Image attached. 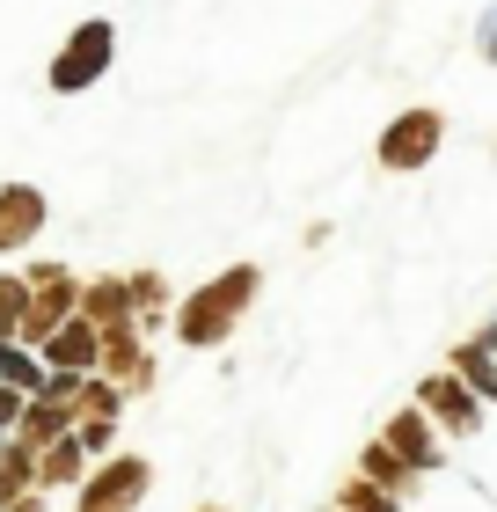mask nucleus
Here are the masks:
<instances>
[{"instance_id":"4468645a","label":"nucleus","mask_w":497,"mask_h":512,"mask_svg":"<svg viewBox=\"0 0 497 512\" xmlns=\"http://www.w3.org/2000/svg\"><path fill=\"white\" fill-rule=\"evenodd\" d=\"M22 308H30V278H22V271H0V337L22 330Z\"/></svg>"},{"instance_id":"39448f33","label":"nucleus","mask_w":497,"mask_h":512,"mask_svg":"<svg viewBox=\"0 0 497 512\" xmlns=\"http://www.w3.org/2000/svg\"><path fill=\"white\" fill-rule=\"evenodd\" d=\"M147 461L125 454V461H103L96 476H81V512H132L139 498H147Z\"/></svg>"},{"instance_id":"423d86ee","label":"nucleus","mask_w":497,"mask_h":512,"mask_svg":"<svg viewBox=\"0 0 497 512\" xmlns=\"http://www.w3.org/2000/svg\"><path fill=\"white\" fill-rule=\"evenodd\" d=\"M37 359H44V374H96L103 366V330L88 315H66L59 330L37 344Z\"/></svg>"},{"instance_id":"f3484780","label":"nucleus","mask_w":497,"mask_h":512,"mask_svg":"<svg viewBox=\"0 0 497 512\" xmlns=\"http://www.w3.org/2000/svg\"><path fill=\"white\" fill-rule=\"evenodd\" d=\"M476 52H483V59H490V66H497V8H490V15H483V30H476Z\"/></svg>"},{"instance_id":"dca6fc26","label":"nucleus","mask_w":497,"mask_h":512,"mask_svg":"<svg viewBox=\"0 0 497 512\" xmlns=\"http://www.w3.org/2000/svg\"><path fill=\"white\" fill-rule=\"evenodd\" d=\"M344 512H388V491H373V483H351V491H344Z\"/></svg>"},{"instance_id":"1a4fd4ad","label":"nucleus","mask_w":497,"mask_h":512,"mask_svg":"<svg viewBox=\"0 0 497 512\" xmlns=\"http://www.w3.org/2000/svg\"><path fill=\"white\" fill-rule=\"evenodd\" d=\"M81 315L96 322V330L132 322V286H125V278H81Z\"/></svg>"},{"instance_id":"f257e3e1","label":"nucleus","mask_w":497,"mask_h":512,"mask_svg":"<svg viewBox=\"0 0 497 512\" xmlns=\"http://www.w3.org/2000/svg\"><path fill=\"white\" fill-rule=\"evenodd\" d=\"M256 286H264V271H256V264H227L220 278H205V286L176 308V337H183V344H198V352H205V344H227V337H234V322L249 315Z\"/></svg>"},{"instance_id":"6e6552de","label":"nucleus","mask_w":497,"mask_h":512,"mask_svg":"<svg viewBox=\"0 0 497 512\" xmlns=\"http://www.w3.org/2000/svg\"><path fill=\"white\" fill-rule=\"evenodd\" d=\"M424 410H439L454 432H476V425H483V395L468 388L461 374H439V381H424Z\"/></svg>"},{"instance_id":"2eb2a0df","label":"nucleus","mask_w":497,"mask_h":512,"mask_svg":"<svg viewBox=\"0 0 497 512\" xmlns=\"http://www.w3.org/2000/svg\"><path fill=\"white\" fill-rule=\"evenodd\" d=\"M125 286H132V315H161V300H169V278H161V271H132L125 278Z\"/></svg>"},{"instance_id":"7ed1b4c3","label":"nucleus","mask_w":497,"mask_h":512,"mask_svg":"<svg viewBox=\"0 0 497 512\" xmlns=\"http://www.w3.org/2000/svg\"><path fill=\"white\" fill-rule=\"evenodd\" d=\"M22 278H30V308H22L15 344H44L66 315H81V278L66 271V264H30Z\"/></svg>"},{"instance_id":"9b49d317","label":"nucleus","mask_w":497,"mask_h":512,"mask_svg":"<svg viewBox=\"0 0 497 512\" xmlns=\"http://www.w3.org/2000/svg\"><path fill=\"white\" fill-rule=\"evenodd\" d=\"M388 454L402 461V469H432V461H439V447H432V432H424L417 410H402L395 425H388Z\"/></svg>"},{"instance_id":"20e7f679","label":"nucleus","mask_w":497,"mask_h":512,"mask_svg":"<svg viewBox=\"0 0 497 512\" xmlns=\"http://www.w3.org/2000/svg\"><path fill=\"white\" fill-rule=\"evenodd\" d=\"M439 139H446V118L439 110H402V118H388V132H381V169L388 176H417V169H432L439 161Z\"/></svg>"},{"instance_id":"f03ea898","label":"nucleus","mask_w":497,"mask_h":512,"mask_svg":"<svg viewBox=\"0 0 497 512\" xmlns=\"http://www.w3.org/2000/svg\"><path fill=\"white\" fill-rule=\"evenodd\" d=\"M110 59H117V22H103V15H88V22H74L66 30V44L52 52V96H81V88H96L103 74H110Z\"/></svg>"},{"instance_id":"ddd939ff","label":"nucleus","mask_w":497,"mask_h":512,"mask_svg":"<svg viewBox=\"0 0 497 512\" xmlns=\"http://www.w3.org/2000/svg\"><path fill=\"white\" fill-rule=\"evenodd\" d=\"M454 374L476 388V395H490V403H497V359L483 352V344H461V352H454Z\"/></svg>"},{"instance_id":"9d476101","label":"nucleus","mask_w":497,"mask_h":512,"mask_svg":"<svg viewBox=\"0 0 497 512\" xmlns=\"http://www.w3.org/2000/svg\"><path fill=\"white\" fill-rule=\"evenodd\" d=\"M81 439L74 432H59V439H44V447H37V483H44V491H66V483H81Z\"/></svg>"},{"instance_id":"0eeeda50","label":"nucleus","mask_w":497,"mask_h":512,"mask_svg":"<svg viewBox=\"0 0 497 512\" xmlns=\"http://www.w3.org/2000/svg\"><path fill=\"white\" fill-rule=\"evenodd\" d=\"M44 220H52V205H44L37 183H0V249H22L44 235Z\"/></svg>"},{"instance_id":"f8f14e48","label":"nucleus","mask_w":497,"mask_h":512,"mask_svg":"<svg viewBox=\"0 0 497 512\" xmlns=\"http://www.w3.org/2000/svg\"><path fill=\"white\" fill-rule=\"evenodd\" d=\"M44 381V359L30 352V344H15V337H0V388H15V395H37Z\"/></svg>"}]
</instances>
